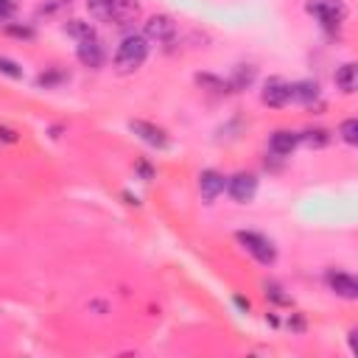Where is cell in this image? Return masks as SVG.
<instances>
[{"label": "cell", "instance_id": "d4e9b609", "mask_svg": "<svg viewBox=\"0 0 358 358\" xmlns=\"http://www.w3.org/2000/svg\"><path fill=\"white\" fill-rule=\"evenodd\" d=\"M62 9H70V0H51V3H45V6L40 9V15H56V12H62Z\"/></svg>", "mask_w": 358, "mask_h": 358}, {"label": "cell", "instance_id": "f546056e", "mask_svg": "<svg viewBox=\"0 0 358 358\" xmlns=\"http://www.w3.org/2000/svg\"><path fill=\"white\" fill-rule=\"evenodd\" d=\"M0 140H6V143H17V134H15L12 129H6V126H0Z\"/></svg>", "mask_w": 358, "mask_h": 358}, {"label": "cell", "instance_id": "4fadbf2b", "mask_svg": "<svg viewBox=\"0 0 358 358\" xmlns=\"http://www.w3.org/2000/svg\"><path fill=\"white\" fill-rule=\"evenodd\" d=\"M333 81H336V87H338L344 95H352V93H355V84H358V70H355V65H352V62L341 65V68L336 70Z\"/></svg>", "mask_w": 358, "mask_h": 358}, {"label": "cell", "instance_id": "7a4b0ae2", "mask_svg": "<svg viewBox=\"0 0 358 358\" xmlns=\"http://www.w3.org/2000/svg\"><path fill=\"white\" fill-rule=\"evenodd\" d=\"M235 238H238V244H241L260 266H272V263L277 260V249H274V244H272L266 235L252 233V230H238Z\"/></svg>", "mask_w": 358, "mask_h": 358}, {"label": "cell", "instance_id": "30bf717a", "mask_svg": "<svg viewBox=\"0 0 358 358\" xmlns=\"http://www.w3.org/2000/svg\"><path fill=\"white\" fill-rule=\"evenodd\" d=\"M224 188H227V176L224 173H219L213 168H208V171L199 173V194H202V199L208 205H213L224 194Z\"/></svg>", "mask_w": 358, "mask_h": 358}, {"label": "cell", "instance_id": "484cf974", "mask_svg": "<svg viewBox=\"0 0 358 358\" xmlns=\"http://www.w3.org/2000/svg\"><path fill=\"white\" fill-rule=\"evenodd\" d=\"M134 171L140 173L143 182H151V179H154V168H151L146 159H137V162H134Z\"/></svg>", "mask_w": 358, "mask_h": 358}, {"label": "cell", "instance_id": "ba28073f", "mask_svg": "<svg viewBox=\"0 0 358 358\" xmlns=\"http://www.w3.org/2000/svg\"><path fill=\"white\" fill-rule=\"evenodd\" d=\"M76 56H79V62L84 65V68H90V70H98L101 65H104V45H101V40L95 37V34H90V37H84V40H79V45H76Z\"/></svg>", "mask_w": 358, "mask_h": 358}, {"label": "cell", "instance_id": "6da1fadb", "mask_svg": "<svg viewBox=\"0 0 358 358\" xmlns=\"http://www.w3.org/2000/svg\"><path fill=\"white\" fill-rule=\"evenodd\" d=\"M146 59H148V40L143 34H129L120 40L112 62H115V70L126 76V73L140 70L146 65Z\"/></svg>", "mask_w": 358, "mask_h": 358}, {"label": "cell", "instance_id": "2e32d148", "mask_svg": "<svg viewBox=\"0 0 358 358\" xmlns=\"http://www.w3.org/2000/svg\"><path fill=\"white\" fill-rule=\"evenodd\" d=\"M252 81H255V68L241 65V68L235 70V76L230 79V87H233V93H235V90H247Z\"/></svg>", "mask_w": 358, "mask_h": 358}, {"label": "cell", "instance_id": "7402d4cb", "mask_svg": "<svg viewBox=\"0 0 358 358\" xmlns=\"http://www.w3.org/2000/svg\"><path fill=\"white\" fill-rule=\"evenodd\" d=\"M6 34L9 37H17V40H26V42H31L37 37V31L31 26H17V23H6Z\"/></svg>", "mask_w": 358, "mask_h": 358}, {"label": "cell", "instance_id": "7c38bea8", "mask_svg": "<svg viewBox=\"0 0 358 358\" xmlns=\"http://www.w3.org/2000/svg\"><path fill=\"white\" fill-rule=\"evenodd\" d=\"M297 146H299V132H291V129H277L269 137V151L274 157H291Z\"/></svg>", "mask_w": 358, "mask_h": 358}, {"label": "cell", "instance_id": "ac0fdd59", "mask_svg": "<svg viewBox=\"0 0 358 358\" xmlns=\"http://www.w3.org/2000/svg\"><path fill=\"white\" fill-rule=\"evenodd\" d=\"M196 81H199L202 87L213 90V93H233L230 81H224V79H219V76H210V73H199V76H196Z\"/></svg>", "mask_w": 358, "mask_h": 358}, {"label": "cell", "instance_id": "52a82bcc", "mask_svg": "<svg viewBox=\"0 0 358 358\" xmlns=\"http://www.w3.org/2000/svg\"><path fill=\"white\" fill-rule=\"evenodd\" d=\"M260 101H263L266 107H272V109H283V107H288V104L294 101V95H291V84H288V81H283V79H269V81L263 84Z\"/></svg>", "mask_w": 358, "mask_h": 358}, {"label": "cell", "instance_id": "4dcf8cb0", "mask_svg": "<svg viewBox=\"0 0 358 358\" xmlns=\"http://www.w3.org/2000/svg\"><path fill=\"white\" fill-rule=\"evenodd\" d=\"M123 199H126L129 205H140V202H137V196H132V194H123Z\"/></svg>", "mask_w": 358, "mask_h": 358}, {"label": "cell", "instance_id": "8992f818", "mask_svg": "<svg viewBox=\"0 0 358 358\" xmlns=\"http://www.w3.org/2000/svg\"><path fill=\"white\" fill-rule=\"evenodd\" d=\"M146 34V40H154V42H162V45H168V42H173V37H176V23H173V17H168V15H154V17H148L146 20V29H143Z\"/></svg>", "mask_w": 358, "mask_h": 358}, {"label": "cell", "instance_id": "8fae6325", "mask_svg": "<svg viewBox=\"0 0 358 358\" xmlns=\"http://www.w3.org/2000/svg\"><path fill=\"white\" fill-rule=\"evenodd\" d=\"M325 280H327V288H330L336 297H341V299H358V283H355L352 274L330 269Z\"/></svg>", "mask_w": 358, "mask_h": 358}, {"label": "cell", "instance_id": "ffe728a7", "mask_svg": "<svg viewBox=\"0 0 358 358\" xmlns=\"http://www.w3.org/2000/svg\"><path fill=\"white\" fill-rule=\"evenodd\" d=\"M65 34H68V37H73V40L79 42V40H84V37H90V34H95V29H93L90 23H84V20H70V23L65 26Z\"/></svg>", "mask_w": 358, "mask_h": 358}, {"label": "cell", "instance_id": "3957f363", "mask_svg": "<svg viewBox=\"0 0 358 358\" xmlns=\"http://www.w3.org/2000/svg\"><path fill=\"white\" fill-rule=\"evenodd\" d=\"M224 191L230 194V199L235 205H252L255 196H258V176L249 173V171H238V173H233L227 179V188Z\"/></svg>", "mask_w": 358, "mask_h": 358}, {"label": "cell", "instance_id": "d6986e66", "mask_svg": "<svg viewBox=\"0 0 358 358\" xmlns=\"http://www.w3.org/2000/svg\"><path fill=\"white\" fill-rule=\"evenodd\" d=\"M338 137L347 143V146H358V120L355 118H347L338 123Z\"/></svg>", "mask_w": 358, "mask_h": 358}, {"label": "cell", "instance_id": "5b68a950", "mask_svg": "<svg viewBox=\"0 0 358 358\" xmlns=\"http://www.w3.org/2000/svg\"><path fill=\"white\" fill-rule=\"evenodd\" d=\"M129 129L143 140V143H148L151 148H168L171 146V140H168V132L162 129V126H157V123H151V120H143V118H132L129 120Z\"/></svg>", "mask_w": 358, "mask_h": 358}, {"label": "cell", "instance_id": "4316f807", "mask_svg": "<svg viewBox=\"0 0 358 358\" xmlns=\"http://www.w3.org/2000/svg\"><path fill=\"white\" fill-rule=\"evenodd\" d=\"M62 79H65V73H42V76H40V84H42V87H54V84H59Z\"/></svg>", "mask_w": 358, "mask_h": 358}, {"label": "cell", "instance_id": "cb8c5ba5", "mask_svg": "<svg viewBox=\"0 0 358 358\" xmlns=\"http://www.w3.org/2000/svg\"><path fill=\"white\" fill-rule=\"evenodd\" d=\"M17 15V0H0V23H9Z\"/></svg>", "mask_w": 358, "mask_h": 358}, {"label": "cell", "instance_id": "9c48e42d", "mask_svg": "<svg viewBox=\"0 0 358 358\" xmlns=\"http://www.w3.org/2000/svg\"><path fill=\"white\" fill-rule=\"evenodd\" d=\"M140 17V3L137 0H109V26H132Z\"/></svg>", "mask_w": 358, "mask_h": 358}, {"label": "cell", "instance_id": "603a6c76", "mask_svg": "<svg viewBox=\"0 0 358 358\" xmlns=\"http://www.w3.org/2000/svg\"><path fill=\"white\" fill-rule=\"evenodd\" d=\"M87 9H90V15L95 20L107 23V17H109V0H87Z\"/></svg>", "mask_w": 358, "mask_h": 358}, {"label": "cell", "instance_id": "e0dca14e", "mask_svg": "<svg viewBox=\"0 0 358 358\" xmlns=\"http://www.w3.org/2000/svg\"><path fill=\"white\" fill-rule=\"evenodd\" d=\"M263 294H266V299L274 302V305H291V297L283 291V286H277V283H272V280L263 283Z\"/></svg>", "mask_w": 358, "mask_h": 358}, {"label": "cell", "instance_id": "f1b7e54d", "mask_svg": "<svg viewBox=\"0 0 358 358\" xmlns=\"http://www.w3.org/2000/svg\"><path fill=\"white\" fill-rule=\"evenodd\" d=\"M288 327L297 330V333H302V330H305V319H302L299 313H294V319H288Z\"/></svg>", "mask_w": 358, "mask_h": 358}, {"label": "cell", "instance_id": "44dd1931", "mask_svg": "<svg viewBox=\"0 0 358 358\" xmlns=\"http://www.w3.org/2000/svg\"><path fill=\"white\" fill-rule=\"evenodd\" d=\"M0 76H9L15 81H20L23 79V68L15 59H9V56H0Z\"/></svg>", "mask_w": 358, "mask_h": 358}, {"label": "cell", "instance_id": "5bb4252c", "mask_svg": "<svg viewBox=\"0 0 358 358\" xmlns=\"http://www.w3.org/2000/svg\"><path fill=\"white\" fill-rule=\"evenodd\" d=\"M291 95H294V101L311 107L313 101H319V84L316 81H297V84H291Z\"/></svg>", "mask_w": 358, "mask_h": 358}, {"label": "cell", "instance_id": "277c9868", "mask_svg": "<svg viewBox=\"0 0 358 358\" xmlns=\"http://www.w3.org/2000/svg\"><path fill=\"white\" fill-rule=\"evenodd\" d=\"M305 9H308V15H313L325 29H333V26H338V23L347 17V6L341 3V0H311Z\"/></svg>", "mask_w": 358, "mask_h": 358}, {"label": "cell", "instance_id": "9a60e30c", "mask_svg": "<svg viewBox=\"0 0 358 358\" xmlns=\"http://www.w3.org/2000/svg\"><path fill=\"white\" fill-rule=\"evenodd\" d=\"M333 140V134L327 129H305L299 132V143H308L311 148H325Z\"/></svg>", "mask_w": 358, "mask_h": 358}, {"label": "cell", "instance_id": "83f0119b", "mask_svg": "<svg viewBox=\"0 0 358 358\" xmlns=\"http://www.w3.org/2000/svg\"><path fill=\"white\" fill-rule=\"evenodd\" d=\"M233 302H235V308H238L241 313H249V308H252V302H249L247 297H241V294H235V297H233Z\"/></svg>", "mask_w": 358, "mask_h": 358}]
</instances>
